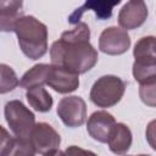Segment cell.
Instances as JSON below:
<instances>
[{"label": "cell", "instance_id": "13", "mask_svg": "<svg viewBox=\"0 0 156 156\" xmlns=\"http://www.w3.org/2000/svg\"><path fill=\"white\" fill-rule=\"evenodd\" d=\"M133 136L129 127L124 123H116L110 133L107 144L111 152L116 155H124L132 146Z\"/></svg>", "mask_w": 156, "mask_h": 156}, {"label": "cell", "instance_id": "3", "mask_svg": "<svg viewBox=\"0 0 156 156\" xmlns=\"http://www.w3.org/2000/svg\"><path fill=\"white\" fill-rule=\"evenodd\" d=\"M126 88L127 84L123 79L113 74H106L94 82L89 98L91 102L98 107H112L121 101Z\"/></svg>", "mask_w": 156, "mask_h": 156}, {"label": "cell", "instance_id": "18", "mask_svg": "<svg viewBox=\"0 0 156 156\" xmlns=\"http://www.w3.org/2000/svg\"><path fill=\"white\" fill-rule=\"evenodd\" d=\"M20 85V79L6 63H0V94L12 91Z\"/></svg>", "mask_w": 156, "mask_h": 156}, {"label": "cell", "instance_id": "23", "mask_svg": "<svg viewBox=\"0 0 156 156\" xmlns=\"http://www.w3.org/2000/svg\"><path fill=\"white\" fill-rule=\"evenodd\" d=\"M43 156H63V151H61L60 149H54V150L45 152Z\"/></svg>", "mask_w": 156, "mask_h": 156}, {"label": "cell", "instance_id": "11", "mask_svg": "<svg viewBox=\"0 0 156 156\" xmlns=\"http://www.w3.org/2000/svg\"><path fill=\"white\" fill-rule=\"evenodd\" d=\"M121 1L115 0V1H102V0H93V1H87L84 2L79 9H76L69 16H68V22L71 24H77L80 22V18L85 11H94L96 17L99 20H107L112 16V10L116 5H118Z\"/></svg>", "mask_w": 156, "mask_h": 156}, {"label": "cell", "instance_id": "19", "mask_svg": "<svg viewBox=\"0 0 156 156\" xmlns=\"http://www.w3.org/2000/svg\"><path fill=\"white\" fill-rule=\"evenodd\" d=\"M35 154L37 152L30 139H21L15 136L5 156H35Z\"/></svg>", "mask_w": 156, "mask_h": 156}, {"label": "cell", "instance_id": "9", "mask_svg": "<svg viewBox=\"0 0 156 156\" xmlns=\"http://www.w3.org/2000/svg\"><path fill=\"white\" fill-rule=\"evenodd\" d=\"M116 124L115 117L107 111H95L87 121L88 134L99 143H107L110 133Z\"/></svg>", "mask_w": 156, "mask_h": 156}, {"label": "cell", "instance_id": "21", "mask_svg": "<svg viewBox=\"0 0 156 156\" xmlns=\"http://www.w3.org/2000/svg\"><path fill=\"white\" fill-rule=\"evenodd\" d=\"M13 136L2 127L0 126V156H5L12 144Z\"/></svg>", "mask_w": 156, "mask_h": 156}, {"label": "cell", "instance_id": "14", "mask_svg": "<svg viewBox=\"0 0 156 156\" xmlns=\"http://www.w3.org/2000/svg\"><path fill=\"white\" fill-rule=\"evenodd\" d=\"M49 63H38L34 65L30 69H28L20 80V87L24 89H32L35 87H43L46 84L49 72H50Z\"/></svg>", "mask_w": 156, "mask_h": 156}, {"label": "cell", "instance_id": "20", "mask_svg": "<svg viewBox=\"0 0 156 156\" xmlns=\"http://www.w3.org/2000/svg\"><path fill=\"white\" fill-rule=\"evenodd\" d=\"M155 87L156 83H149V84H140L139 88L141 101L149 105L150 107H155Z\"/></svg>", "mask_w": 156, "mask_h": 156}, {"label": "cell", "instance_id": "12", "mask_svg": "<svg viewBox=\"0 0 156 156\" xmlns=\"http://www.w3.org/2000/svg\"><path fill=\"white\" fill-rule=\"evenodd\" d=\"M23 15V2L16 0H0V32H13L16 22Z\"/></svg>", "mask_w": 156, "mask_h": 156}, {"label": "cell", "instance_id": "17", "mask_svg": "<svg viewBox=\"0 0 156 156\" xmlns=\"http://www.w3.org/2000/svg\"><path fill=\"white\" fill-rule=\"evenodd\" d=\"M135 60H156L155 52V37L147 35L140 38L133 49Z\"/></svg>", "mask_w": 156, "mask_h": 156}, {"label": "cell", "instance_id": "16", "mask_svg": "<svg viewBox=\"0 0 156 156\" xmlns=\"http://www.w3.org/2000/svg\"><path fill=\"white\" fill-rule=\"evenodd\" d=\"M133 77L139 84L156 83V60H134Z\"/></svg>", "mask_w": 156, "mask_h": 156}, {"label": "cell", "instance_id": "4", "mask_svg": "<svg viewBox=\"0 0 156 156\" xmlns=\"http://www.w3.org/2000/svg\"><path fill=\"white\" fill-rule=\"evenodd\" d=\"M4 115L16 138H30L32 130L35 126V116L21 100H11L6 102Z\"/></svg>", "mask_w": 156, "mask_h": 156}, {"label": "cell", "instance_id": "6", "mask_svg": "<svg viewBox=\"0 0 156 156\" xmlns=\"http://www.w3.org/2000/svg\"><path fill=\"white\" fill-rule=\"evenodd\" d=\"M130 48V37L127 30L119 27L105 28L99 38V49L101 52L111 56L122 55Z\"/></svg>", "mask_w": 156, "mask_h": 156}, {"label": "cell", "instance_id": "22", "mask_svg": "<svg viewBox=\"0 0 156 156\" xmlns=\"http://www.w3.org/2000/svg\"><path fill=\"white\" fill-rule=\"evenodd\" d=\"M63 156H98V155L90 150H85L79 146L71 145L63 151Z\"/></svg>", "mask_w": 156, "mask_h": 156}, {"label": "cell", "instance_id": "7", "mask_svg": "<svg viewBox=\"0 0 156 156\" xmlns=\"http://www.w3.org/2000/svg\"><path fill=\"white\" fill-rule=\"evenodd\" d=\"M29 139L34 146L35 152L41 155L50 150L58 149L61 144L60 134L54 129V127L45 122L35 123Z\"/></svg>", "mask_w": 156, "mask_h": 156}, {"label": "cell", "instance_id": "5", "mask_svg": "<svg viewBox=\"0 0 156 156\" xmlns=\"http://www.w3.org/2000/svg\"><path fill=\"white\" fill-rule=\"evenodd\" d=\"M56 112L65 126L77 128L83 126L87 119V104L80 96H65L58 101Z\"/></svg>", "mask_w": 156, "mask_h": 156}, {"label": "cell", "instance_id": "10", "mask_svg": "<svg viewBox=\"0 0 156 156\" xmlns=\"http://www.w3.org/2000/svg\"><path fill=\"white\" fill-rule=\"evenodd\" d=\"M46 85L58 94H69L79 87V76L60 66H50Z\"/></svg>", "mask_w": 156, "mask_h": 156}, {"label": "cell", "instance_id": "24", "mask_svg": "<svg viewBox=\"0 0 156 156\" xmlns=\"http://www.w3.org/2000/svg\"><path fill=\"white\" fill-rule=\"evenodd\" d=\"M127 156H135V155H127ZM136 156H150V155H144V154H141V155H136Z\"/></svg>", "mask_w": 156, "mask_h": 156}, {"label": "cell", "instance_id": "8", "mask_svg": "<svg viewBox=\"0 0 156 156\" xmlns=\"http://www.w3.org/2000/svg\"><path fill=\"white\" fill-rule=\"evenodd\" d=\"M149 15L147 6L141 0L127 1L118 13V23L122 29L129 30L139 28L144 24Z\"/></svg>", "mask_w": 156, "mask_h": 156}, {"label": "cell", "instance_id": "1", "mask_svg": "<svg viewBox=\"0 0 156 156\" xmlns=\"http://www.w3.org/2000/svg\"><path fill=\"white\" fill-rule=\"evenodd\" d=\"M90 29L85 22L66 30L50 48L51 65L63 67L76 74L90 71L98 62L96 49L90 44Z\"/></svg>", "mask_w": 156, "mask_h": 156}, {"label": "cell", "instance_id": "2", "mask_svg": "<svg viewBox=\"0 0 156 156\" xmlns=\"http://www.w3.org/2000/svg\"><path fill=\"white\" fill-rule=\"evenodd\" d=\"M22 52L30 60H38L48 52V27L34 16H22L15 24Z\"/></svg>", "mask_w": 156, "mask_h": 156}, {"label": "cell", "instance_id": "15", "mask_svg": "<svg viewBox=\"0 0 156 156\" xmlns=\"http://www.w3.org/2000/svg\"><path fill=\"white\" fill-rule=\"evenodd\" d=\"M26 98L30 107H33L38 112L50 111L54 104L52 96L43 87H35V88L28 89L26 93Z\"/></svg>", "mask_w": 156, "mask_h": 156}]
</instances>
